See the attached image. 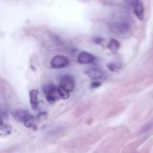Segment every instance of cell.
<instances>
[{
	"instance_id": "1",
	"label": "cell",
	"mask_w": 153,
	"mask_h": 153,
	"mask_svg": "<svg viewBox=\"0 0 153 153\" xmlns=\"http://www.w3.org/2000/svg\"><path fill=\"white\" fill-rule=\"evenodd\" d=\"M43 91L47 102L50 103H54L56 100L62 99L59 87H57L52 84H48L44 87Z\"/></svg>"
},
{
	"instance_id": "2",
	"label": "cell",
	"mask_w": 153,
	"mask_h": 153,
	"mask_svg": "<svg viewBox=\"0 0 153 153\" xmlns=\"http://www.w3.org/2000/svg\"><path fill=\"white\" fill-rule=\"evenodd\" d=\"M111 30L116 34H125L130 30V25L126 21H117L111 25Z\"/></svg>"
},
{
	"instance_id": "3",
	"label": "cell",
	"mask_w": 153,
	"mask_h": 153,
	"mask_svg": "<svg viewBox=\"0 0 153 153\" xmlns=\"http://www.w3.org/2000/svg\"><path fill=\"white\" fill-rule=\"evenodd\" d=\"M69 64V60L65 56L62 55L55 56L51 60L50 65L51 68L54 69L63 68L67 66Z\"/></svg>"
},
{
	"instance_id": "4",
	"label": "cell",
	"mask_w": 153,
	"mask_h": 153,
	"mask_svg": "<svg viewBox=\"0 0 153 153\" xmlns=\"http://www.w3.org/2000/svg\"><path fill=\"white\" fill-rule=\"evenodd\" d=\"M74 79L72 76L69 75H63L60 80V87L64 90L69 91H72L74 88Z\"/></svg>"
},
{
	"instance_id": "5",
	"label": "cell",
	"mask_w": 153,
	"mask_h": 153,
	"mask_svg": "<svg viewBox=\"0 0 153 153\" xmlns=\"http://www.w3.org/2000/svg\"><path fill=\"white\" fill-rule=\"evenodd\" d=\"M94 56L86 51H82L78 56V62L81 64H89L94 60Z\"/></svg>"
},
{
	"instance_id": "6",
	"label": "cell",
	"mask_w": 153,
	"mask_h": 153,
	"mask_svg": "<svg viewBox=\"0 0 153 153\" xmlns=\"http://www.w3.org/2000/svg\"><path fill=\"white\" fill-rule=\"evenodd\" d=\"M14 116L16 120L24 123L33 117L28 111L25 109H18L14 113Z\"/></svg>"
},
{
	"instance_id": "7",
	"label": "cell",
	"mask_w": 153,
	"mask_h": 153,
	"mask_svg": "<svg viewBox=\"0 0 153 153\" xmlns=\"http://www.w3.org/2000/svg\"><path fill=\"white\" fill-rule=\"evenodd\" d=\"M38 91L36 89H32L29 91L30 103L33 110H36L38 105Z\"/></svg>"
},
{
	"instance_id": "8",
	"label": "cell",
	"mask_w": 153,
	"mask_h": 153,
	"mask_svg": "<svg viewBox=\"0 0 153 153\" xmlns=\"http://www.w3.org/2000/svg\"><path fill=\"white\" fill-rule=\"evenodd\" d=\"M134 11L135 15L137 16V17L139 20H142L144 17V8L141 2L136 1L134 4Z\"/></svg>"
},
{
	"instance_id": "9",
	"label": "cell",
	"mask_w": 153,
	"mask_h": 153,
	"mask_svg": "<svg viewBox=\"0 0 153 153\" xmlns=\"http://www.w3.org/2000/svg\"><path fill=\"white\" fill-rule=\"evenodd\" d=\"M87 75L92 79H99L102 77L103 72L99 68H92L87 71Z\"/></svg>"
},
{
	"instance_id": "10",
	"label": "cell",
	"mask_w": 153,
	"mask_h": 153,
	"mask_svg": "<svg viewBox=\"0 0 153 153\" xmlns=\"http://www.w3.org/2000/svg\"><path fill=\"white\" fill-rule=\"evenodd\" d=\"M107 47L111 51L112 53H115L119 50L120 47V43L118 40L115 39H112L108 44Z\"/></svg>"
},
{
	"instance_id": "11",
	"label": "cell",
	"mask_w": 153,
	"mask_h": 153,
	"mask_svg": "<svg viewBox=\"0 0 153 153\" xmlns=\"http://www.w3.org/2000/svg\"><path fill=\"white\" fill-rule=\"evenodd\" d=\"M12 128L10 126L8 125H1L0 128V133L1 136H7L11 134Z\"/></svg>"
},
{
	"instance_id": "12",
	"label": "cell",
	"mask_w": 153,
	"mask_h": 153,
	"mask_svg": "<svg viewBox=\"0 0 153 153\" xmlns=\"http://www.w3.org/2000/svg\"><path fill=\"white\" fill-rule=\"evenodd\" d=\"M25 125L27 127L29 128H36V119L35 117H32L29 120H28L25 123Z\"/></svg>"
},
{
	"instance_id": "13",
	"label": "cell",
	"mask_w": 153,
	"mask_h": 153,
	"mask_svg": "<svg viewBox=\"0 0 153 153\" xmlns=\"http://www.w3.org/2000/svg\"><path fill=\"white\" fill-rule=\"evenodd\" d=\"M153 127V120L148 122L147 124H146L142 128V131H146L150 129H151Z\"/></svg>"
},
{
	"instance_id": "14",
	"label": "cell",
	"mask_w": 153,
	"mask_h": 153,
	"mask_svg": "<svg viewBox=\"0 0 153 153\" xmlns=\"http://www.w3.org/2000/svg\"><path fill=\"white\" fill-rule=\"evenodd\" d=\"M47 116V113L46 112H40L39 114H38L37 115V120H44L45 118H46Z\"/></svg>"
},
{
	"instance_id": "15",
	"label": "cell",
	"mask_w": 153,
	"mask_h": 153,
	"mask_svg": "<svg viewBox=\"0 0 153 153\" xmlns=\"http://www.w3.org/2000/svg\"><path fill=\"white\" fill-rule=\"evenodd\" d=\"M119 66L117 65V64H114V63H111L109 65H108V68H109V69H111L112 71H117V69H119Z\"/></svg>"
},
{
	"instance_id": "16",
	"label": "cell",
	"mask_w": 153,
	"mask_h": 153,
	"mask_svg": "<svg viewBox=\"0 0 153 153\" xmlns=\"http://www.w3.org/2000/svg\"><path fill=\"white\" fill-rule=\"evenodd\" d=\"M101 85V82H99V81H94L91 83V87L92 88H97L99 86H100Z\"/></svg>"
}]
</instances>
